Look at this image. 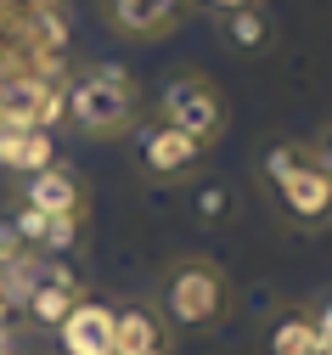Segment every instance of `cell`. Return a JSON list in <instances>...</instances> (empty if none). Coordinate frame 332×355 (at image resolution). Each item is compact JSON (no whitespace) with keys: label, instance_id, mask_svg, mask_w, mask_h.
Instances as JSON below:
<instances>
[{"label":"cell","instance_id":"11","mask_svg":"<svg viewBox=\"0 0 332 355\" xmlns=\"http://www.w3.org/2000/svg\"><path fill=\"white\" fill-rule=\"evenodd\" d=\"M0 164H6L17 181H28V175L51 169V164H62V158H57L51 130H0Z\"/></svg>","mask_w":332,"mask_h":355},{"label":"cell","instance_id":"19","mask_svg":"<svg viewBox=\"0 0 332 355\" xmlns=\"http://www.w3.org/2000/svg\"><path fill=\"white\" fill-rule=\"evenodd\" d=\"M315 355H321V349H315Z\"/></svg>","mask_w":332,"mask_h":355},{"label":"cell","instance_id":"15","mask_svg":"<svg viewBox=\"0 0 332 355\" xmlns=\"http://www.w3.org/2000/svg\"><path fill=\"white\" fill-rule=\"evenodd\" d=\"M198 203H203V220L231 214V192H225V187H203V198H198Z\"/></svg>","mask_w":332,"mask_h":355},{"label":"cell","instance_id":"4","mask_svg":"<svg viewBox=\"0 0 332 355\" xmlns=\"http://www.w3.org/2000/svg\"><path fill=\"white\" fill-rule=\"evenodd\" d=\"M152 119L175 124L180 136H192L203 153H214L225 141V130H231V102H225V91H220L209 73H180V79L164 85Z\"/></svg>","mask_w":332,"mask_h":355},{"label":"cell","instance_id":"3","mask_svg":"<svg viewBox=\"0 0 332 355\" xmlns=\"http://www.w3.org/2000/svg\"><path fill=\"white\" fill-rule=\"evenodd\" d=\"M231 310V277L209 254H180L158 277V327L164 333H209Z\"/></svg>","mask_w":332,"mask_h":355},{"label":"cell","instance_id":"2","mask_svg":"<svg viewBox=\"0 0 332 355\" xmlns=\"http://www.w3.org/2000/svg\"><path fill=\"white\" fill-rule=\"evenodd\" d=\"M259 181L293 232H332V175L310 141H276L259 158Z\"/></svg>","mask_w":332,"mask_h":355},{"label":"cell","instance_id":"1","mask_svg":"<svg viewBox=\"0 0 332 355\" xmlns=\"http://www.w3.org/2000/svg\"><path fill=\"white\" fill-rule=\"evenodd\" d=\"M62 119L79 130L85 141H119L130 130H141L147 119V96H141V79L119 62H96L79 68L62 91Z\"/></svg>","mask_w":332,"mask_h":355},{"label":"cell","instance_id":"18","mask_svg":"<svg viewBox=\"0 0 332 355\" xmlns=\"http://www.w3.org/2000/svg\"><path fill=\"white\" fill-rule=\"evenodd\" d=\"M28 6H40V0H28Z\"/></svg>","mask_w":332,"mask_h":355},{"label":"cell","instance_id":"5","mask_svg":"<svg viewBox=\"0 0 332 355\" xmlns=\"http://www.w3.org/2000/svg\"><path fill=\"white\" fill-rule=\"evenodd\" d=\"M203 164H209V153L192 136H180L175 124H164L152 113L141 119V130H135V175L147 187H186V181L203 175Z\"/></svg>","mask_w":332,"mask_h":355},{"label":"cell","instance_id":"8","mask_svg":"<svg viewBox=\"0 0 332 355\" xmlns=\"http://www.w3.org/2000/svg\"><path fill=\"white\" fill-rule=\"evenodd\" d=\"M96 12L107 23V34L135 40V46H158L180 28L186 0H96Z\"/></svg>","mask_w":332,"mask_h":355},{"label":"cell","instance_id":"16","mask_svg":"<svg viewBox=\"0 0 332 355\" xmlns=\"http://www.w3.org/2000/svg\"><path fill=\"white\" fill-rule=\"evenodd\" d=\"M186 6H198V12H214V17H225V12H243V6H259V0H186Z\"/></svg>","mask_w":332,"mask_h":355},{"label":"cell","instance_id":"13","mask_svg":"<svg viewBox=\"0 0 332 355\" xmlns=\"http://www.w3.org/2000/svg\"><path fill=\"white\" fill-rule=\"evenodd\" d=\"M119 355H169L152 310H119Z\"/></svg>","mask_w":332,"mask_h":355},{"label":"cell","instance_id":"10","mask_svg":"<svg viewBox=\"0 0 332 355\" xmlns=\"http://www.w3.org/2000/svg\"><path fill=\"white\" fill-rule=\"evenodd\" d=\"M79 299H85V293H79V282H73L68 271H40V277H28V288H23L28 322H40V327H57Z\"/></svg>","mask_w":332,"mask_h":355},{"label":"cell","instance_id":"14","mask_svg":"<svg viewBox=\"0 0 332 355\" xmlns=\"http://www.w3.org/2000/svg\"><path fill=\"white\" fill-rule=\"evenodd\" d=\"M225 40H231L236 51H259V46H270V23H265V12H259V6L225 12Z\"/></svg>","mask_w":332,"mask_h":355},{"label":"cell","instance_id":"12","mask_svg":"<svg viewBox=\"0 0 332 355\" xmlns=\"http://www.w3.org/2000/svg\"><path fill=\"white\" fill-rule=\"evenodd\" d=\"M265 349H270V355H315V349H321V322H315V310L288 304V310L270 322Z\"/></svg>","mask_w":332,"mask_h":355},{"label":"cell","instance_id":"6","mask_svg":"<svg viewBox=\"0 0 332 355\" xmlns=\"http://www.w3.org/2000/svg\"><path fill=\"white\" fill-rule=\"evenodd\" d=\"M17 209L40 214V220H85L90 209V187H85V175L73 164H51V169H40L28 175V181H17Z\"/></svg>","mask_w":332,"mask_h":355},{"label":"cell","instance_id":"20","mask_svg":"<svg viewBox=\"0 0 332 355\" xmlns=\"http://www.w3.org/2000/svg\"><path fill=\"white\" fill-rule=\"evenodd\" d=\"M113 355H119V349H113Z\"/></svg>","mask_w":332,"mask_h":355},{"label":"cell","instance_id":"7","mask_svg":"<svg viewBox=\"0 0 332 355\" xmlns=\"http://www.w3.org/2000/svg\"><path fill=\"white\" fill-rule=\"evenodd\" d=\"M62 119V85L40 73H0V130H51Z\"/></svg>","mask_w":332,"mask_h":355},{"label":"cell","instance_id":"9","mask_svg":"<svg viewBox=\"0 0 332 355\" xmlns=\"http://www.w3.org/2000/svg\"><path fill=\"white\" fill-rule=\"evenodd\" d=\"M57 344H62V355H113L119 349V310L96 293H85L57 322Z\"/></svg>","mask_w":332,"mask_h":355},{"label":"cell","instance_id":"17","mask_svg":"<svg viewBox=\"0 0 332 355\" xmlns=\"http://www.w3.org/2000/svg\"><path fill=\"white\" fill-rule=\"evenodd\" d=\"M315 158H321V169H326V175H332V130H326V136H321V141H315Z\"/></svg>","mask_w":332,"mask_h":355}]
</instances>
